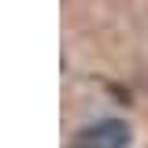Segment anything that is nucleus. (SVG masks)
I'll use <instances>...</instances> for the list:
<instances>
[{"label": "nucleus", "mask_w": 148, "mask_h": 148, "mask_svg": "<svg viewBox=\"0 0 148 148\" xmlns=\"http://www.w3.org/2000/svg\"><path fill=\"white\" fill-rule=\"evenodd\" d=\"M130 141H133V133L122 119H100L78 133L74 148H126Z\"/></svg>", "instance_id": "1"}]
</instances>
